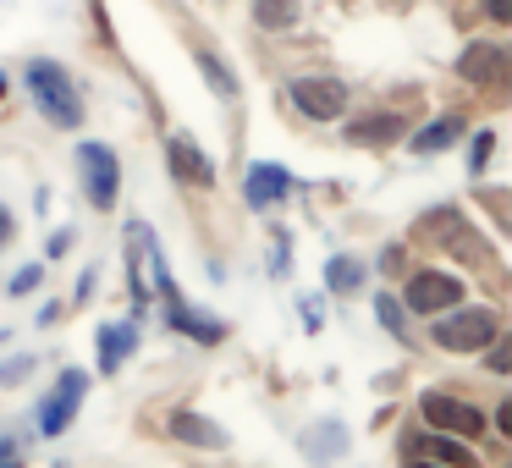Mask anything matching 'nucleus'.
Segmentation results:
<instances>
[{
    "label": "nucleus",
    "instance_id": "obj_10",
    "mask_svg": "<svg viewBox=\"0 0 512 468\" xmlns=\"http://www.w3.org/2000/svg\"><path fill=\"white\" fill-rule=\"evenodd\" d=\"M133 347H138L133 325H100V375H116L133 358Z\"/></svg>",
    "mask_w": 512,
    "mask_h": 468
},
{
    "label": "nucleus",
    "instance_id": "obj_11",
    "mask_svg": "<svg viewBox=\"0 0 512 468\" xmlns=\"http://www.w3.org/2000/svg\"><path fill=\"white\" fill-rule=\"evenodd\" d=\"M171 171H177L182 182H204V188L215 182V166L199 155V144H188V138H171Z\"/></svg>",
    "mask_w": 512,
    "mask_h": 468
},
{
    "label": "nucleus",
    "instance_id": "obj_27",
    "mask_svg": "<svg viewBox=\"0 0 512 468\" xmlns=\"http://www.w3.org/2000/svg\"><path fill=\"white\" fill-rule=\"evenodd\" d=\"M0 94H6V78H0Z\"/></svg>",
    "mask_w": 512,
    "mask_h": 468
},
{
    "label": "nucleus",
    "instance_id": "obj_8",
    "mask_svg": "<svg viewBox=\"0 0 512 468\" xmlns=\"http://www.w3.org/2000/svg\"><path fill=\"white\" fill-rule=\"evenodd\" d=\"M160 292H166V309H171V325H177V331H188L193 342H221V336H226V325H221V320H204V314H188V303H182V292L171 287L166 265H160Z\"/></svg>",
    "mask_w": 512,
    "mask_h": 468
},
{
    "label": "nucleus",
    "instance_id": "obj_7",
    "mask_svg": "<svg viewBox=\"0 0 512 468\" xmlns=\"http://www.w3.org/2000/svg\"><path fill=\"white\" fill-rule=\"evenodd\" d=\"M457 298H463V287H457L452 276H441V270H419V276L408 281V309L413 314H441V309H452Z\"/></svg>",
    "mask_w": 512,
    "mask_h": 468
},
{
    "label": "nucleus",
    "instance_id": "obj_23",
    "mask_svg": "<svg viewBox=\"0 0 512 468\" xmlns=\"http://www.w3.org/2000/svg\"><path fill=\"white\" fill-rule=\"evenodd\" d=\"M28 369H34V358H12V364L0 369V386H17V380H23Z\"/></svg>",
    "mask_w": 512,
    "mask_h": 468
},
{
    "label": "nucleus",
    "instance_id": "obj_19",
    "mask_svg": "<svg viewBox=\"0 0 512 468\" xmlns=\"http://www.w3.org/2000/svg\"><path fill=\"white\" fill-rule=\"evenodd\" d=\"M199 67H204V72H210V83H215V94H226V100H232V94H237V83H232V72H226V67H221V61H215V56H199Z\"/></svg>",
    "mask_w": 512,
    "mask_h": 468
},
{
    "label": "nucleus",
    "instance_id": "obj_16",
    "mask_svg": "<svg viewBox=\"0 0 512 468\" xmlns=\"http://www.w3.org/2000/svg\"><path fill=\"white\" fill-rule=\"evenodd\" d=\"M496 67H501V50H490V45L463 50V78H496Z\"/></svg>",
    "mask_w": 512,
    "mask_h": 468
},
{
    "label": "nucleus",
    "instance_id": "obj_3",
    "mask_svg": "<svg viewBox=\"0 0 512 468\" xmlns=\"http://www.w3.org/2000/svg\"><path fill=\"white\" fill-rule=\"evenodd\" d=\"M78 171H83V188H89V204L94 210H111L116 204V188H122V166L105 144H83L78 149Z\"/></svg>",
    "mask_w": 512,
    "mask_h": 468
},
{
    "label": "nucleus",
    "instance_id": "obj_12",
    "mask_svg": "<svg viewBox=\"0 0 512 468\" xmlns=\"http://www.w3.org/2000/svg\"><path fill=\"white\" fill-rule=\"evenodd\" d=\"M413 452H419L424 463H452V468H479V457L468 452V446H457V441H441V435H413Z\"/></svg>",
    "mask_w": 512,
    "mask_h": 468
},
{
    "label": "nucleus",
    "instance_id": "obj_26",
    "mask_svg": "<svg viewBox=\"0 0 512 468\" xmlns=\"http://www.w3.org/2000/svg\"><path fill=\"white\" fill-rule=\"evenodd\" d=\"M0 468H17V463H6V457H0Z\"/></svg>",
    "mask_w": 512,
    "mask_h": 468
},
{
    "label": "nucleus",
    "instance_id": "obj_14",
    "mask_svg": "<svg viewBox=\"0 0 512 468\" xmlns=\"http://www.w3.org/2000/svg\"><path fill=\"white\" fill-rule=\"evenodd\" d=\"M457 133H463V116H441L435 127H424V133H413V149H419V155H430V149H446Z\"/></svg>",
    "mask_w": 512,
    "mask_h": 468
},
{
    "label": "nucleus",
    "instance_id": "obj_21",
    "mask_svg": "<svg viewBox=\"0 0 512 468\" xmlns=\"http://www.w3.org/2000/svg\"><path fill=\"white\" fill-rule=\"evenodd\" d=\"M375 309H380V320H386V325H391V331H397V336H402V303H391V298H386V292H380V303H375Z\"/></svg>",
    "mask_w": 512,
    "mask_h": 468
},
{
    "label": "nucleus",
    "instance_id": "obj_13",
    "mask_svg": "<svg viewBox=\"0 0 512 468\" xmlns=\"http://www.w3.org/2000/svg\"><path fill=\"white\" fill-rule=\"evenodd\" d=\"M127 243H133V298H149V254H155V232L144 221L127 226Z\"/></svg>",
    "mask_w": 512,
    "mask_h": 468
},
{
    "label": "nucleus",
    "instance_id": "obj_9",
    "mask_svg": "<svg viewBox=\"0 0 512 468\" xmlns=\"http://www.w3.org/2000/svg\"><path fill=\"white\" fill-rule=\"evenodd\" d=\"M243 193H248V204L265 210V204H276V199H287V193H292V177L281 166H265V160H259V166H248Z\"/></svg>",
    "mask_w": 512,
    "mask_h": 468
},
{
    "label": "nucleus",
    "instance_id": "obj_25",
    "mask_svg": "<svg viewBox=\"0 0 512 468\" xmlns=\"http://www.w3.org/2000/svg\"><path fill=\"white\" fill-rule=\"evenodd\" d=\"M6 243H12V215L0 210V248H6Z\"/></svg>",
    "mask_w": 512,
    "mask_h": 468
},
{
    "label": "nucleus",
    "instance_id": "obj_20",
    "mask_svg": "<svg viewBox=\"0 0 512 468\" xmlns=\"http://www.w3.org/2000/svg\"><path fill=\"white\" fill-rule=\"evenodd\" d=\"M490 149H496V138L479 133V138H474V160H468V171H485V166H490Z\"/></svg>",
    "mask_w": 512,
    "mask_h": 468
},
{
    "label": "nucleus",
    "instance_id": "obj_4",
    "mask_svg": "<svg viewBox=\"0 0 512 468\" xmlns=\"http://www.w3.org/2000/svg\"><path fill=\"white\" fill-rule=\"evenodd\" d=\"M419 413L435 424V430H446V435H463V441H474V435L485 430V413H479L474 402H457V397H446V391H424V397H419Z\"/></svg>",
    "mask_w": 512,
    "mask_h": 468
},
{
    "label": "nucleus",
    "instance_id": "obj_6",
    "mask_svg": "<svg viewBox=\"0 0 512 468\" xmlns=\"http://www.w3.org/2000/svg\"><path fill=\"white\" fill-rule=\"evenodd\" d=\"M83 391H89V375H78V369H67L61 375V386L45 397V408H39V430L45 435H61L72 424V413H78V402H83Z\"/></svg>",
    "mask_w": 512,
    "mask_h": 468
},
{
    "label": "nucleus",
    "instance_id": "obj_18",
    "mask_svg": "<svg viewBox=\"0 0 512 468\" xmlns=\"http://www.w3.org/2000/svg\"><path fill=\"white\" fill-rule=\"evenodd\" d=\"M325 281H331L336 292H353L358 281H364V270H358L353 259H331V265H325Z\"/></svg>",
    "mask_w": 512,
    "mask_h": 468
},
{
    "label": "nucleus",
    "instance_id": "obj_5",
    "mask_svg": "<svg viewBox=\"0 0 512 468\" xmlns=\"http://www.w3.org/2000/svg\"><path fill=\"white\" fill-rule=\"evenodd\" d=\"M292 105L303 116H314V122H336L347 111V89L336 78H298L292 83Z\"/></svg>",
    "mask_w": 512,
    "mask_h": 468
},
{
    "label": "nucleus",
    "instance_id": "obj_2",
    "mask_svg": "<svg viewBox=\"0 0 512 468\" xmlns=\"http://www.w3.org/2000/svg\"><path fill=\"white\" fill-rule=\"evenodd\" d=\"M435 342H441L446 353H479V347L496 342V314H490V309H463V314H452V320L435 325Z\"/></svg>",
    "mask_w": 512,
    "mask_h": 468
},
{
    "label": "nucleus",
    "instance_id": "obj_1",
    "mask_svg": "<svg viewBox=\"0 0 512 468\" xmlns=\"http://www.w3.org/2000/svg\"><path fill=\"white\" fill-rule=\"evenodd\" d=\"M28 94H34V105L56 127H78L83 122V100H78L72 78L56 67V61H28Z\"/></svg>",
    "mask_w": 512,
    "mask_h": 468
},
{
    "label": "nucleus",
    "instance_id": "obj_24",
    "mask_svg": "<svg viewBox=\"0 0 512 468\" xmlns=\"http://www.w3.org/2000/svg\"><path fill=\"white\" fill-rule=\"evenodd\" d=\"M490 17H496V23H507V17H512V6H507V0H490Z\"/></svg>",
    "mask_w": 512,
    "mask_h": 468
},
{
    "label": "nucleus",
    "instance_id": "obj_17",
    "mask_svg": "<svg viewBox=\"0 0 512 468\" xmlns=\"http://www.w3.org/2000/svg\"><path fill=\"white\" fill-rule=\"evenodd\" d=\"M254 17H259V28H292L298 6H292V0H259V6H254Z\"/></svg>",
    "mask_w": 512,
    "mask_h": 468
},
{
    "label": "nucleus",
    "instance_id": "obj_15",
    "mask_svg": "<svg viewBox=\"0 0 512 468\" xmlns=\"http://www.w3.org/2000/svg\"><path fill=\"white\" fill-rule=\"evenodd\" d=\"M177 435H182V441H193V446H226V430H215L210 419H199V413H182Z\"/></svg>",
    "mask_w": 512,
    "mask_h": 468
},
{
    "label": "nucleus",
    "instance_id": "obj_22",
    "mask_svg": "<svg viewBox=\"0 0 512 468\" xmlns=\"http://www.w3.org/2000/svg\"><path fill=\"white\" fill-rule=\"evenodd\" d=\"M34 287H39V265H28V270H17V276H12V292H17V298H28Z\"/></svg>",
    "mask_w": 512,
    "mask_h": 468
}]
</instances>
